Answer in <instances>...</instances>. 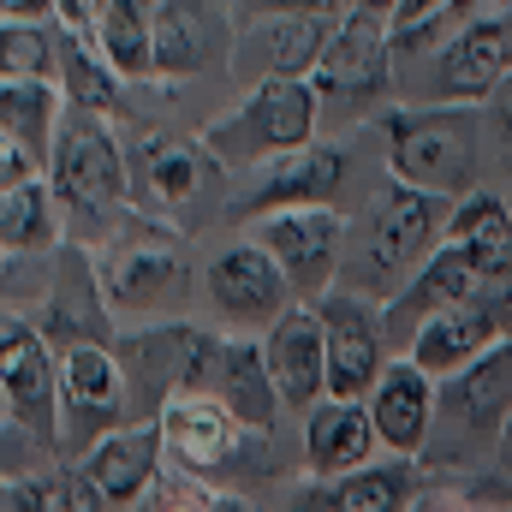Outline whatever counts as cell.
<instances>
[{"mask_svg":"<svg viewBox=\"0 0 512 512\" xmlns=\"http://www.w3.org/2000/svg\"><path fill=\"white\" fill-rule=\"evenodd\" d=\"M435 12H441V0H405V18H399V30H405V36H417V30L435 18Z\"/></svg>","mask_w":512,"mask_h":512,"instance_id":"34","label":"cell"},{"mask_svg":"<svg viewBox=\"0 0 512 512\" xmlns=\"http://www.w3.org/2000/svg\"><path fill=\"white\" fill-rule=\"evenodd\" d=\"M42 114H48V96L30 84V90H18V84H6V120L12 126H24L30 137H36V126H42Z\"/></svg>","mask_w":512,"mask_h":512,"instance_id":"33","label":"cell"},{"mask_svg":"<svg viewBox=\"0 0 512 512\" xmlns=\"http://www.w3.org/2000/svg\"><path fill=\"white\" fill-rule=\"evenodd\" d=\"M507 66H512V30H471V36L453 48L441 84H447V90H489V84H501Z\"/></svg>","mask_w":512,"mask_h":512,"instance_id":"9","label":"cell"},{"mask_svg":"<svg viewBox=\"0 0 512 512\" xmlns=\"http://www.w3.org/2000/svg\"><path fill=\"white\" fill-rule=\"evenodd\" d=\"M477 280H489L483 274V262L471 256V245H459V251H447L429 274H423V286H417V304H447V298H465Z\"/></svg>","mask_w":512,"mask_h":512,"instance_id":"22","label":"cell"},{"mask_svg":"<svg viewBox=\"0 0 512 512\" xmlns=\"http://www.w3.org/2000/svg\"><path fill=\"white\" fill-rule=\"evenodd\" d=\"M256 120H262V137L268 143H298L310 131V96L298 84H268L256 96Z\"/></svg>","mask_w":512,"mask_h":512,"instance_id":"20","label":"cell"},{"mask_svg":"<svg viewBox=\"0 0 512 512\" xmlns=\"http://www.w3.org/2000/svg\"><path fill=\"white\" fill-rule=\"evenodd\" d=\"M411 495V477L405 471H370L358 483H346L340 495H328L334 507H352V512H382V507H399Z\"/></svg>","mask_w":512,"mask_h":512,"instance_id":"25","label":"cell"},{"mask_svg":"<svg viewBox=\"0 0 512 512\" xmlns=\"http://www.w3.org/2000/svg\"><path fill=\"white\" fill-rule=\"evenodd\" d=\"M173 435H179V447L197 459V465H215L221 453H227V429L209 417V411H173V423H167Z\"/></svg>","mask_w":512,"mask_h":512,"instance_id":"29","label":"cell"},{"mask_svg":"<svg viewBox=\"0 0 512 512\" xmlns=\"http://www.w3.org/2000/svg\"><path fill=\"white\" fill-rule=\"evenodd\" d=\"M501 126L512 131V84H501Z\"/></svg>","mask_w":512,"mask_h":512,"instance_id":"36","label":"cell"},{"mask_svg":"<svg viewBox=\"0 0 512 512\" xmlns=\"http://www.w3.org/2000/svg\"><path fill=\"white\" fill-rule=\"evenodd\" d=\"M36 227H42V197L24 185H12L6 191V245H24V239H36Z\"/></svg>","mask_w":512,"mask_h":512,"instance_id":"30","label":"cell"},{"mask_svg":"<svg viewBox=\"0 0 512 512\" xmlns=\"http://www.w3.org/2000/svg\"><path fill=\"white\" fill-rule=\"evenodd\" d=\"M215 298L239 316H256V310H274L280 304V274L268 268L262 251H233L215 262Z\"/></svg>","mask_w":512,"mask_h":512,"instance_id":"7","label":"cell"},{"mask_svg":"<svg viewBox=\"0 0 512 512\" xmlns=\"http://www.w3.org/2000/svg\"><path fill=\"white\" fill-rule=\"evenodd\" d=\"M137 370L155 387H167V382L197 387V382H209V370H215V346H209L203 334H191V328L143 334V340H137Z\"/></svg>","mask_w":512,"mask_h":512,"instance_id":"4","label":"cell"},{"mask_svg":"<svg viewBox=\"0 0 512 512\" xmlns=\"http://www.w3.org/2000/svg\"><path fill=\"white\" fill-rule=\"evenodd\" d=\"M54 179L72 203L96 209L120 191V155L108 149V137L96 126H72L60 137V155H54Z\"/></svg>","mask_w":512,"mask_h":512,"instance_id":"2","label":"cell"},{"mask_svg":"<svg viewBox=\"0 0 512 512\" xmlns=\"http://www.w3.org/2000/svg\"><path fill=\"white\" fill-rule=\"evenodd\" d=\"M328 370H334V393H358L376 376V334L358 310H334L328 328Z\"/></svg>","mask_w":512,"mask_h":512,"instance_id":"8","label":"cell"},{"mask_svg":"<svg viewBox=\"0 0 512 512\" xmlns=\"http://www.w3.org/2000/svg\"><path fill=\"white\" fill-rule=\"evenodd\" d=\"M155 60H161V66H173V72H185V66H197V60H203L197 36H191V24H185V6H167V12L155 18Z\"/></svg>","mask_w":512,"mask_h":512,"instance_id":"28","label":"cell"},{"mask_svg":"<svg viewBox=\"0 0 512 512\" xmlns=\"http://www.w3.org/2000/svg\"><path fill=\"white\" fill-rule=\"evenodd\" d=\"M262 42H268V60L280 72H298V66L316 60V18H280V24L262 30Z\"/></svg>","mask_w":512,"mask_h":512,"instance_id":"26","label":"cell"},{"mask_svg":"<svg viewBox=\"0 0 512 512\" xmlns=\"http://www.w3.org/2000/svg\"><path fill=\"white\" fill-rule=\"evenodd\" d=\"M96 6H102V0H66V18H90Z\"/></svg>","mask_w":512,"mask_h":512,"instance_id":"35","label":"cell"},{"mask_svg":"<svg viewBox=\"0 0 512 512\" xmlns=\"http://www.w3.org/2000/svg\"><path fill=\"white\" fill-rule=\"evenodd\" d=\"M453 405H459L465 423H495V417L512 405V346H501L483 370H471Z\"/></svg>","mask_w":512,"mask_h":512,"instance_id":"16","label":"cell"},{"mask_svg":"<svg viewBox=\"0 0 512 512\" xmlns=\"http://www.w3.org/2000/svg\"><path fill=\"white\" fill-rule=\"evenodd\" d=\"M334 185H340V155H304V161L280 167L262 197H328Z\"/></svg>","mask_w":512,"mask_h":512,"instance_id":"24","label":"cell"},{"mask_svg":"<svg viewBox=\"0 0 512 512\" xmlns=\"http://www.w3.org/2000/svg\"><path fill=\"white\" fill-rule=\"evenodd\" d=\"M197 173H203V161H197L191 143H179V137L149 143V179H155L161 197H191L197 191Z\"/></svg>","mask_w":512,"mask_h":512,"instance_id":"23","label":"cell"},{"mask_svg":"<svg viewBox=\"0 0 512 512\" xmlns=\"http://www.w3.org/2000/svg\"><path fill=\"white\" fill-rule=\"evenodd\" d=\"M423 417H429V387L417 370H393L382 387V405H376V423L393 447H411L423 435Z\"/></svg>","mask_w":512,"mask_h":512,"instance_id":"11","label":"cell"},{"mask_svg":"<svg viewBox=\"0 0 512 512\" xmlns=\"http://www.w3.org/2000/svg\"><path fill=\"white\" fill-rule=\"evenodd\" d=\"M149 465H155V435H126V441H108V447L96 453L90 477H96V489H102V495L126 501V495L143 489Z\"/></svg>","mask_w":512,"mask_h":512,"instance_id":"14","label":"cell"},{"mask_svg":"<svg viewBox=\"0 0 512 512\" xmlns=\"http://www.w3.org/2000/svg\"><path fill=\"white\" fill-rule=\"evenodd\" d=\"M30 6H42V0H6V12H30Z\"/></svg>","mask_w":512,"mask_h":512,"instance_id":"38","label":"cell"},{"mask_svg":"<svg viewBox=\"0 0 512 512\" xmlns=\"http://www.w3.org/2000/svg\"><path fill=\"white\" fill-rule=\"evenodd\" d=\"M459 245H471V256L483 262V274H507L512 268V215H501V203H471L459 215Z\"/></svg>","mask_w":512,"mask_h":512,"instance_id":"13","label":"cell"},{"mask_svg":"<svg viewBox=\"0 0 512 512\" xmlns=\"http://www.w3.org/2000/svg\"><path fill=\"white\" fill-rule=\"evenodd\" d=\"M280 6H292V12H316L322 0H280Z\"/></svg>","mask_w":512,"mask_h":512,"instance_id":"37","label":"cell"},{"mask_svg":"<svg viewBox=\"0 0 512 512\" xmlns=\"http://www.w3.org/2000/svg\"><path fill=\"white\" fill-rule=\"evenodd\" d=\"M6 399L12 411L30 423L36 441H54V417H48V364H42V346L12 322L6 328Z\"/></svg>","mask_w":512,"mask_h":512,"instance_id":"3","label":"cell"},{"mask_svg":"<svg viewBox=\"0 0 512 512\" xmlns=\"http://www.w3.org/2000/svg\"><path fill=\"white\" fill-rule=\"evenodd\" d=\"M66 78H72V90H78V102L84 108H114V90H108V78L84 60V54H72L66 60Z\"/></svg>","mask_w":512,"mask_h":512,"instance_id":"31","label":"cell"},{"mask_svg":"<svg viewBox=\"0 0 512 512\" xmlns=\"http://www.w3.org/2000/svg\"><path fill=\"white\" fill-rule=\"evenodd\" d=\"M364 6H393V0H364Z\"/></svg>","mask_w":512,"mask_h":512,"instance_id":"39","label":"cell"},{"mask_svg":"<svg viewBox=\"0 0 512 512\" xmlns=\"http://www.w3.org/2000/svg\"><path fill=\"white\" fill-rule=\"evenodd\" d=\"M66 382H72V399H78V405H108V393H114V364H108L96 346H78V352L66 358Z\"/></svg>","mask_w":512,"mask_h":512,"instance_id":"27","label":"cell"},{"mask_svg":"<svg viewBox=\"0 0 512 512\" xmlns=\"http://www.w3.org/2000/svg\"><path fill=\"white\" fill-rule=\"evenodd\" d=\"M364 447H370V423H364L358 411H322V417L310 423V459H316L322 471L358 465Z\"/></svg>","mask_w":512,"mask_h":512,"instance_id":"15","label":"cell"},{"mask_svg":"<svg viewBox=\"0 0 512 512\" xmlns=\"http://www.w3.org/2000/svg\"><path fill=\"white\" fill-rule=\"evenodd\" d=\"M423 239H429V203H423V197H399V203H387L382 221H376V239H370L376 268H399L405 256L423 251Z\"/></svg>","mask_w":512,"mask_h":512,"instance_id":"12","label":"cell"},{"mask_svg":"<svg viewBox=\"0 0 512 512\" xmlns=\"http://www.w3.org/2000/svg\"><path fill=\"white\" fill-rule=\"evenodd\" d=\"M483 334H489V316H483V310H453V316H441V322H429V328H423L417 358H423L429 370H441V364L465 358Z\"/></svg>","mask_w":512,"mask_h":512,"instance_id":"17","label":"cell"},{"mask_svg":"<svg viewBox=\"0 0 512 512\" xmlns=\"http://www.w3.org/2000/svg\"><path fill=\"white\" fill-rule=\"evenodd\" d=\"M268 245L286 256V268L298 280H316L328 268V245H334V221L328 215H292V221H274L268 227Z\"/></svg>","mask_w":512,"mask_h":512,"instance_id":"10","label":"cell"},{"mask_svg":"<svg viewBox=\"0 0 512 512\" xmlns=\"http://www.w3.org/2000/svg\"><path fill=\"white\" fill-rule=\"evenodd\" d=\"M149 0H108V54L137 72V66H149Z\"/></svg>","mask_w":512,"mask_h":512,"instance_id":"21","label":"cell"},{"mask_svg":"<svg viewBox=\"0 0 512 512\" xmlns=\"http://www.w3.org/2000/svg\"><path fill=\"white\" fill-rule=\"evenodd\" d=\"M393 167L423 185H459L471 173V126L465 120H399L393 126Z\"/></svg>","mask_w":512,"mask_h":512,"instance_id":"1","label":"cell"},{"mask_svg":"<svg viewBox=\"0 0 512 512\" xmlns=\"http://www.w3.org/2000/svg\"><path fill=\"white\" fill-rule=\"evenodd\" d=\"M322 84L340 90V96H370V90L382 84V42H376V30H370L364 18H352V24L340 30V42L328 48Z\"/></svg>","mask_w":512,"mask_h":512,"instance_id":"6","label":"cell"},{"mask_svg":"<svg viewBox=\"0 0 512 512\" xmlns=\"http://www.w3.org/2000/svg\"><path fill=\"white\" fill-rule=\"evenodd\" d=\"M6 66L12 72H42L48 66V42L36 30H6Z\"/></svg>","mask_w":512,"mask_h":512,"instance_id":"32","label":"cell"},{"mask_svg":"<svg viewBox=\"0 0 512 512\" xmlns=\"http://www.w3.org/2000/svg\"><path fill=\"white\" fill-rule=\"evenodd\" d=\"M227 393H233V411L239 417H251V423L268 429L274 393H268V376H262V352H251V346H233L227 352Z\"/></svg>","mask_w":512,"mask_h":512,"instance_id":"19","label":"cell"},{"mask_svg":"<svg viewBox=\"0 0 512 512\" xmlns=\"http://www.w3.org/2000/svg\"><path fill=\"white\" fill-rule=\"evenodd\" d=\"M322 358H328V340L310 316H286L280 334H274V382L292 405H310V393L322 382Z\"/></svg>","mask_w":512,"mask_h":512,"instance_id":"5","label":"cell"},{"mask_svg":"<svg viewBox=\"0 0 512 512\" xmlns=\"http://www.w3.org/2000/svg\"><path fill=\"white\" fill-rule=\"evenodd\" d=\"M173 280H179V262L167 251H126L114 262V292L126 304H155Z\"/></svg>","mask_w":512,"mask_h":512,"instance_id":"18","label":"cell"}]
</instances>
